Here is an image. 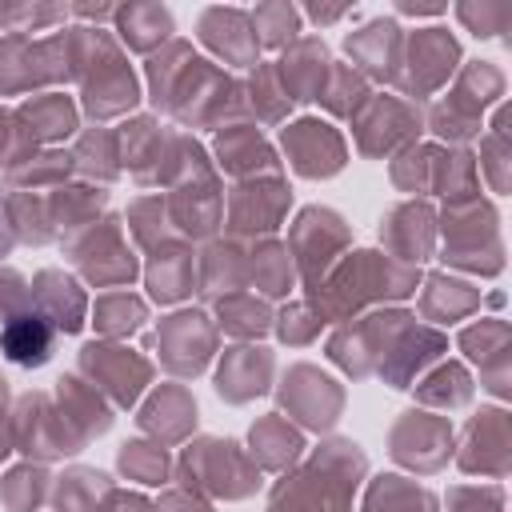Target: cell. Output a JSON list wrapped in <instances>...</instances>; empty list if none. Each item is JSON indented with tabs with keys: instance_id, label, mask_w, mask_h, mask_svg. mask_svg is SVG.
Returning a JSON list of instances; mask_svg holds the SVG:
<instances>
[{
	"instance_id": "cell-15",
	"label": "cell",
	"mask_w": 512,
	"mask_h": 512,
	"mask_svg": "<svg viewBox=\"0 0 512 512\" xmlns=\"http://www.w3.org/2000/svg\"><path fill=\"white\" fill-rule=\"evenodd\" d=\"M284 152H288L292 168L300 176H312V180L340 172L344 156H348L340 132L332 124H324V120H296V124H288L284 128Z\"/></svg>"
},
{
	"instance_id": "cell-28",
	"label": "cell",
	"mask_w": 512,
	"mask_h": 512,
	"mask_svg": "<svg viewBox=\"0 0 512 512\" xmlns=\"http://www.w3.org/2000/svg\"><path fill=\"white\" fill-rule=\"evenodd\" d=\"M140 428L152 432L156 444H176L196 428V400L180 384H160L140 408Z\"/></svg>"
},
{
	"instance_id": "cell-50",
	"label": "cell",
	"mask_w": 512,
	"mask_h": 512,
	"mask_svg": "<svg viewBox=\"0 0 512 512\" xmlns=\"http://www.w3.org/2000/svg\"><path fill=\"white\" fill-rule=\"evenodd\" d=\"M116 464H120V472L128 480H140V484H160L168 476V452H164V444L132 440V444L120 448Z\"/></svg>"
},
{
	"instance_id": "cell-27",
	"label": "cell",
	"mask_w": 512,
	"mask_h": 512,
	"mask_svg": "<svg viewBox=\"0 0 512 512\" xmlns=\"http://www.w3.org/2000/svg\"><path fill=\"white\" fill-rule=\"evenodd\" d=\"M216 152H220V168L240 180H256V172H272V176L280 172L276 152L252 124H224L216 136Z\"/></svg>"
},
{
	"instance_id": "cell-17",
	"label": "cell",
	"mask_w": 512,
	"mask_h": 512,
	"mask_svg": "<svg viewBox=\"0 0 512 512\" xmlns=\"http://www.w3.org/2000/svg\"><path fill=\"white\" fill-rule=\"evenodd\" d=\"M328 68H332V60H328L324 40H316V36H296V40L284 48L280 64H276V76H280V88H284L288 104L320 100V88H324V80H328Z\"/></svg>"
},
{
	"instance_id": "cell-24",
	"label": "cell",
	"mask_w": 512,
	"mask_h": 512,
	"mask_svg": "<svg viewBox=\"0 0 512 512\" xmlns=\"http://www.w3.org/2000/svg\"><path fill=\"white\" fill-rule=\"evenodd\" d=\"M32 312H40L56 332H80L84 328V292L60 268H44L32 280Z\"/></svg>"
},
{
	"instance_id": "cell-23",
	"label": "cell",
	"mask_w": 512,
	"mask_h": 512,
	"mask_svg": "<svg viewBox=\"0 0 512 512\" xmlns=\"http://www.w3.org/2000/svg\"><path fill=\"white\" fill-rule=\"evenodd\" d=\"M464 472H488L504 476L508 472V420L500 408H480L468 424L464 452H460Z\"/></svg>"
},
{
	"instance_id": "cell-54",
	"label": "cell",
	"mask_w": 512,
	"mask_h": 512,
	"mask_svg": "<svg viewBox=\"0 0 512 512\" xmlns=\"http://www.w3.org/2000/svg\"><path fill=\"white\" fill-rule=\"evenodd\" d=\"M456 16H460L476 36H496V32L508 28L512 8H508V4H480V8H476V4H460Z\"/></svg>"
},
{
	"instance_id": "cell-45",
	"label": "cell",
	"mask_w": 512,
	"mask_h": 512,
	"mask_svg": "<svg viewBox=\"0 0 512 512\" xmlns=\"http://www.w3.org/2000/svg\"><path fill=\"white\" fill-rule=\"evenodd\" d=\"M500 92H504V72H500L496 64H488V60L464 64L460 76H456V88H452V96L464 100V104L476 108V112H484Z\"/></svg>"
},
{
	"instance_id": "cell-31",
	"label": "cell",
	"mask_w": 512,
	"mask_h": 512,
	"mask_svg": "<svg viewBox=\"0 0 512 512\" xmlns=\"http://www.w3.org/2000/svg\"><path fill=\"white\" fill-rule=\"evenodd\" d=\"M144 280H148V292L160 304H172V300L188 296L192 292V248L188 244H156Z\"/></svg>"
},
{
	"instance_id": "cell-8",
	"label": "cell",
	"mask_w": 512,
	"mask_h": 512,
	"mask_svg": "<svg viewBox=\"0 0 512 512\" xmlns=\"http://www.w3.org/2000/svg\"><path fill=\"white\" fill-rule=\"evenodd\" d=\"M456 60H460V44L448 36V28H416V36L404 40L396 84L408 96H428L452 76Z\"/></svg>"
},
{
	"instance_id": "cell-37",
	"label": "cell",
	"mask_w": 512,
	"mask_h": 512,
	"mask_svg": "<svg viewBox=\"0 0 512 512\" xmlns=\"http://www.w3.org/2000/svg\"><path fill=\"white\" fill-rule=\"evenodd\" d=\"M72 172V156L68 152H36L24 148L8 160V184H20L24 192H40L44 184H60Z\"/></svg>"
},
{
	"instance_id": "cell-42",
	"label": "cell",
	"mask_w": 512,
	"mask_h": 512,
	"mask_svg": "<svg viewBox=\"0 0 512 512\" xmlns=\"http://www.w3.org/2000/svg\"><path fill=\"white\" fill-rule=\"evenodd\" d=\"M216 324L236 340H256V336H264L272 328V312H268L264 300H256L248 292H236V296L220 300V320Z\"/></svg>"
},
{
	"instance_id": "cell-62",
	"label": "cell",
	"mask_w": 512,
	"mask_h": 512,
	"mask_svg": "<svg viewBox=\"0 0 512 512\" xmlns=\"http://www.w3.org/2000/svg\"><path fill=\"white\" fill-rule=\"evenodd\" d=\"M396 12H412V16H440L448 12L444 4H396Z\"/></svg>"
},
{
	"instance_id": "cell-14",
	"label": "cell",
	"mask_w": 512,
	"mask_h": 512,
	"mask_svg": "<svg viewBox=\"0 0 512 512\" xmlns=\"http://www.w3.org/2000/svg\"><path fill=\"white\" fill-rule=\"evenodd\" d=\"M280 396H284V408L308 424V428H332L336 416H340V388L332 376H324L320 368L312 364H296L284 372V384H280Z\"/></svg>"
},
{
	"instance_id": "cell-33",
	"label": "cell",
	"mask_w": 512,
	"mask_h": 512,
	"mask_svg": "<svg viewBox=\"0 0 512 512\" xmlns=\"http://www.w3.org/2000/svg\"><path fill=\"white\" fill-rule=\"evenodd\" d=\"M116 28L128 48L152 56L172 40V12L160 4H128V8H116Z\"/></svg>"
},
{
	"instance_id": "cell-1",
	"label": "cell",
	"mask_w": 512,
	"mask_h": 512,
	"mask_svg": "<svg viewBox=\"0 0 512 512\" xmlns=\"http://www.w3.org/2000/svg\"><path fill=\"white\" fill-rule=\"evenodd\" d=\"M360 476L364 452L352 440H332L272 488L268 512H352V488Z\"/></svg>"
},
{
	"instance_id": "cell-51",
	"label": "cell",
	"mask_w": 512,
	"mask_h": 512,
	"mask_svg": "<svg viewBox=\"0 0 512 512\" xmlns=\"http://www.w3.org/2000/svg\"><path fill=\"white\" fill-rule=\"evenodd\" d=\"M460 348L480 360V364H500L504 368V348H508V328L500 320H480L460 332Z\"/></svg>"
},
{
	"instance_id": "cell-41",
	"label": "cell",
	"mask_w": 512,
	"mask_h": 512,
	"mask_svg": "<svg viewBox=\"0 0 512 512\" xmlns=\"http://www.w3.org/2000/svg\"><path fill=\"white\" fill-rule=\"evenodd\" d=\"M72 168H80L84 176H92V180H100V184L116 180V176H120V148H116V132H104V128L84 132V136H80V144H76V152H72Z\"/></svg>"
},
{
	"instance_id": "cell-60",
	"label": "cell",
	"mask_w": 512,
	"mask_h": 512,
	"mask_svg": "<svg viewBox=\"0 0 512 512\" xmlns=\"http://www.w3.org/2000/svg\"><path fill=\"white\" fill-rule=\"evenodd\" d=\"M68 12L72 16H84V20H116V8L112 4H96V8L92 4H72Z\"/></svg>"
},
{
	"instance_id": "cell-55",
	"label": "cell",
	"mask_w": 512,
	"mask_h": 512,
	"mask_svg": "<svg viewBox=\"0 0 512 512\" xmlns=\"http://www.w3.org/2000/svg\"><path fill=\"white\" fill-rule=\"evenodd\" d=\"M28 308H32V288L24 284V276L12 268H0V324Z\"/></svg>"
},
{
	"instance_id": "cell-12",
	"label": "cell",
	"mask_w": 512,
	"mask_h": 512,
	"mask_svg": "<svg viewBox=\"0 0 512 512\" xmlns=\"http://www.w3.org/2000/svg\"><path fill=\"white\" fill-rule=\"evenodd\" d=\"M156 348H160V360L168 372L196 376L216 348V324H208L204 312H176L160 324Z\"/></svg>"
},
{
	"instance_id": "cell-22",
	"label": "cell",
	"mask_w": 512,
	"mask_h": 512,
	"mask_svg": "<svg viewBox=\"0 0 512 512\" xmlns=\"http://www.w3.org/2000/svg\"><path fill=\"white\" fill-rule=\"evenodd\" d=\"M172 136L176 132H160L156 120L140 116V120H128L116 136V148H120V160L136 172L140 184H152V180H164V168H168V152H172Z\"/></svg>"
},
{
	"instance_id": "cell-47",
	"label": "cell",
	"mask_w": 512,
	"mask_h": 512,
	"mask_svg": "<svg viewBox=\"0 0 512 512\" xmlns=\"http://www.w3.org/2000/svg\"><path fill=\"white\" fill-rule=\"evenodd\" d=\"M416 392H420L424 404H436V408H460V404H468V396H472V380H468V372H464L460 364H440L432 376L420 380Z\"/></svg>"
},
{
	"instance_id": "cell-44",
	"label": "cell",
	"mask_w": 512,
	"mask_h": 512,
	"mask_svg": "<svg viewBox=\"0 0 512 512\" xmlns=\"http://www.w3.org/2000/svg\"><path fill=\"white\" fill-rule=\"evenodd\" d=\"M252 36L260 48H288L300 36V8L292 4H260L248 12Z\"/></svg>"
},
{
	"instance_id": "cell-53",
	"label": "cell",
	"mask_w": 512,
	"mask_h": 512,
	"mask_svg": "<svg viewBox=\"0 0 512 512\" xmlns=\"http://www.w3.org/2000/svg\"><path fill=\"white\" fill-rule=\"evenodd\" d=\"M272 328L280 332L284 344H308V340L320 336L324 320L312 312V304H288V308L280 312V320H272Z\"/></svg>"
},
{
	"instance_id": "cell-58",
	"label": "cell",
	"mask_w": 512,
	"mask_h": 512,
	"mask_svg": "<svg viewBox=\"0 0 512 512\" xmlns=\"http://www.w3.org/2000/svg\"><path fill=\"white\" fill-rule=\"evenodd\" d=\"M12 452V424H8V380L0 376V460Z\"/></svg>"
},
{
	"instance_id": "cell-34",
	"label": "cell",
	"mask_w": 512,
	"mask_h": 512,
	"mask_svg": "<svg viewBox=\"0 0 512 512\" xmlns=\"http://www.w3.org/2000/svg\"><path fill=\"white\" fill-rule=\"evenodd\" d=\"M288 96L280 88L276 64H256L244 84H236V112H252L256 124H276L288 112Z\"/></svg>"
},
{
	"instance_id": "cell-63",
	"label": "cell",
	"mask_w": 512,
	"mask_h": 512,
	"mask_svg": "<svg viewBox=\"0 0 512 512\" xmlns=\"http://www.w3.org/2000/svg\"><path fill=\"white\" fill-rule=\"evenodd\" d=\"M12 248V224H8V216H4V208H0V256Z\"/></svg>"
},
{
	"instance_id": "cell-35",
	"label": "cell",
	"mask_w": 512,
	"mask_h": 512,
	"mask_svg": "<svg viewBox=\"0 0 512 512\" xmlns=\"http://www.w3.org/2000/svg\"><path fill=\"white\" fill-rule=\"evenodd\" d=\"M248 444H252L256 468H288V464L300 456V448H304L300 432H296L288 420H280V412L256 420L252 432H248Z\"/></svg>"
},
{
	"instance_id": "cell-39",
	"label": "cell",
	"mask_w": 512,
	"mask_h": 512,
	"mask_svg": "<svg viewBox=\"0 0 512 512\" xmlns=\"http://www.w3.org/2000/svg\"><path fill=\"white\" fill-rule=\"evenodd\" d=\"M248 280L268 296H284L296 280V264H292L288 248L276 244V240H260L248 252Z\"/></svg>"
},
{
	"instance_id": "cell-21",
	"label": "cell",
	"mask_w": 512,
	"mask_h": 512,
	"mask_svg": "<svg viewBox=\"0 0 512 512\" xmlns=\"http://www.w3.org/2000/svg\"><path fill=\"white\" fill-rule=\"evenodd\" d=\"M12 124H16V140H20V152H24V148H36V144L64 140L76 128V108L60 92H36L32 100L20 104Z\"/></svg>"
},
{
	"instance_id": "cell-5",
	"label": "cell",
	"mask_w": 512,
	"mask_h": 512,
	"mask_svg": "<svg viewBox=\"0 0 512 512\" xmlns=\"http://www.w3.org/2000/svg\"><path fill=\"white\" fill-rule=\"evenodd\" d=\"M168 112L188 128H208V124L224 128V116H236V84L212 60L196 56L188 64Z\"/></svg>"
},
{
	"instance_id": "cell-32",
	"label": "cell",
	"mask_w": 512,
	"mask_h": 512,
	"mask_svg": "<svg viewBox=\"0 0 512 512\" xmlns=\"http://www.w3.org/2000/svg\"><path fill=\"white\" fill-rule=\"evenodd\" d=\"M248 284V252H240L236 244H208V252L200 256V296H236Z\"/></svg>"
},
{
	"instance_id": "cell-57",
	"label": "cell",
	"mask_w": 512,
	"mask_h": 512,
	"mask_svg": "<svg viewBox=\"0 0 512 512\" xmlns=\"http://www.w3.org/2000/svg\"><path fill=\"white\" fill-rule=\"evenodd\" d=\"M156 512H212L204 500H196V496H188V492H172L164 504H156Z\"/></svg>"
},
{
	"instance_id": "cell-9",
	"label": "cell",
	"mask_w": 512,
	"mask_h": 512,
	"mask_svg": "<svg viewBox=\"0 0 512 512\" xmlns=\"http://www.w3.org/2000/svg\"><path fill=\"white\" fill-rule=\"evenodd\" d=\"M12 448H20V452H28L36 460H56V456L80 452V444L68 432L60 408H52L44 392H28L20 400L16 420H12Z\"/></svg>"
},
{
	"instance_id": "cell-59",
	"label": "cell",
	"mask_w": 512,
	"mask_h": 512,
	"mask_svg": "<svg viewBox=\"0 0 512 512\" xmlns=\"http://www.w3.org/2000/svg\"><path fill=\"white\" fill-rule=\"evenodd\" d=\"M12 140H16V124H12V116L0 108V164L12 160Z\"/></svg>"
},
{
	"instance_id": "cell-4",
	"label": "cell",
	"mask_w": 512,
	"mask_h": 512,
	"mask_svg": "<svg viewBox=\"0 0 512 512\" xmlns=\"http://www.w3.org/2000/svg\"><path fill=\"white\" fill-rule=\"evenodd\" d=\"M68 256L84 272V280H92L96 288H120L140 272L116 216H104L100 224H88L84 232H76L68 240Z\"/></svg>"
},
{
	"instance_id": "cell-48",
	"label": "cell",
	"mask_w": 512,
	"mask_h": 512,
	"mask_svg": "<svg viewBox=\"0 0 512 512\" xmlns=\"http://www.w3.org/2000/svg\"><path fill=\"white\" fill-rule=\"evenodd\" d=\"M48 492V472L40 464H20L0 480V500L12 512H32Z\"/></svg>"
},
{
	"instance_id": "cell-36",
	"label": "cell",
	"mask_w": 512,
	"mask_h": 512,
	"mask_svg": "<svg viewBox=\"0 0 512 512\" xmlns=\"http://www.w3.org/2000/svg\"><path fill=\"white\" fill-rule=\"evenodd\" d=\"M192 60H196L192 44L188 40H176V36L160 52L148 56V96H152V104L160 112H168V104H172V96H176V88H180V80H184V72H188Z\"/></svg>"
},
{
	"instance_id": "cell-16",
	"label": "cell",
	"mask_w": 512,
	"mask_h": 512,
	"mask_svg": "<svg viewBox=\"0 0 512 512\" xmlns=\"http://www.w3.org/2000/svg\"><path fill=\"white\" fill-rule=\"evenodd\" d=\"M164 212H168V220L176 224L180 236L204 240L224 224V192H220L216 176L192 180V184L172 188V200H164Z\"/></svg>"
},
{
	"instance_id": "cell-56",
	"label": "cell",
	"mask_w": 512,
	"mask_h": 512,
	"mask_svg": "<svg viewBox=\"0 0 512 512\" xmlns=\"http://www.w3.org/2000/svg\"><path fill=\"white\" fill-rule=\"evenodd\" d=\"M448 504H452V512H500L504 492H500V484H492V488H452Z\"/></svg>"
},
{
	"instance_id": "cell-20",
	"label": "cell",
	"mask_w": 512,
	"mask_h": 512,
	"mask_svg": "<svg viewBox=\"0 0 512 512\" xmlns=\"http://www.w3.org/2000/svg\"><path fill=\"white\" fill-rule=\"evenodd\" d=\"M348 56L360 76L372 80H396L400 76V56H404V32L396 20H372L360 32L348 36Z\"/></svg>"
},
{
	"instance_id": "cell-26",
	"label": "cell",
	"mask_w": 512,
	"mask_h": 512,
	"mask_svg": "<svg viewBox=\"0 0 512 512\" xmlns=\"http://www.w3.org/2000/svg\"><path fill=\"white\" fill-rule=\"evenodd\" d=\"M56 400H60V416H64V424H68V432L76 436L80 448H84L92 436L108 432L112 408H108L104 396H100L92 384H84L80 376H60V380H56Z\"/></svg>"
},
{
	"instance_id": "cell-29",
	"label": "cell",
	"mask_w": 512,
	"mask_h": 512,
	"mask_svg": "<svg viewBox=\"0 0 512 512\" xmlns=\"http://www.w3.org/2000/svg\"><path fill=\"white\" fill-rule=\"evenodd\" d=\"M52 340H56V328L40 316V312H20V316H8L0 324V356L20 364V368H40L48 364L52 356Z\"/></svg>"
},
{
	"instance_id": "cell-38",
	"label": "cell",
	"mask_w": 512,
	"mask_h": 512,
	"mask_svg": "<svg viewBox=\"0 0 512 512\" xmlns=\"http://www.w3.org/2000/svg\"><path fill=\"white\" fill-rule=\"evenodd\" d=\"M112 484L96 468H68L56 480V512H100Z\"/></svg>"
},
{
	"instance_id": "cell-6",
	"label": "cell",
	"mask_w": 512,
	"mask_h": 512,
	"mask_svg": "<svg viewBox=\"0 0 512 512\" xmlns=\"http://www.w3.org/2000/svg\"><path fill=\"white\" fill-rule=\"evenodd\" d=\"M344 244H348V228H344V220H340L332 208H304V212L296 216L288 256H292L296 272L304 276V284L312 288V284L324 280V272L340 260Z\"/></svg>"
},
{
	"instance_id": "cell-2",
	"label": "cell",
	"mask_w": 512,
	"mask_h": 512,
	"mask_svg": "<svg viewBox=\"0 0 512 512\" xmlns=\"http://www.w3.org/2000/svg\"><path fill=\"white\" fill-rule=\"evenodd\" d=\"M180 480L188 488H204V492L224 496V500H244V496H252L260 488V468H256V460H248L240 452L236 440L204 436V440L184 448Z\"/></svg>"
},
{
	"instance_id": "cell-19",
	"label": "cell",
	"mask_w": 512,
	"mask_h": 512,
	"mask_svg": "<svg viewBox=\"0 0 512 512\" xmlns=\"http://www.w3.org/2000/svg\"><path fill=\"white\" fill-rule=\"evenodd\" d=\"M200 40L224 60V64H236V68H256L260 60V44L252 36V24H248V12L240 8H204L200 12Z\"/></svg>"
},
{
	"instance_id": "cell-52",
	"label": "cell",
	"mask_w": 512,
	"mask_h": 512,
	"mask_svg": "<svg viewBox=\"0 0 512 512\" xmlns=\"http://www.w3.org/2000/svg\"><path fill=\"white\" fill-rule=\"evenodd\" d=\"M64 16H68V8H60V4H4L0 8V28L16 32V36H28V32H40V28L64 20Z\"/></svg>"
},
{
	"instance_id": "cell-61",
	"label": "cell",
	"mask_w": 512,
	"mask_h": 512,
	"mask_svg": "<svg viewBox=\"0 0 512 512\" xmlns=\"http://www.w3.org/2000/svg\"><path fill=\"white\" fill-rule=\"evenodd\" d=\"M352 8L344 4V8H308V16L316 20V24H336V20H344Z\"/></svg>"
},
{
	"instance_id": "cell-25",
	"label": "cell",
	"mask_w": 512,
	"mask_h": 512,
	"mask_svg": "<svg viewBox=\"0 0 512 512\" xmlns=\"http://www.w3.org/2000/svg\"><path fill=\"white\" fill-rule=\"evenodd\" d=\"M268 376H272V352L256 344H240L224 352L220 372H216V392L232 404H244L268 388Z\"/></svg>"
},
{
	"instance_id": "cell-18",
	"label": "cell",
	"mask_w": 512,
	"mask_h": 512,
	"mask_svg": "<svg viewBox=\"0 0 512 512\" xmlns=\"http://www.w3.org/2000/svg\"><path fill=\"white\" fill-rule=\"evenodd\" d=\"M80 92H84V108L96 120H112V116L128 112L140 100V88H136V76H132L128 60H124V52H112L108 60H100L80 80Z\"/></svg>"
},
{
	"instance_id": "cell-43",
	"label": "cell",
	"mask_w": 512,
	"mask_h": 512,
	"mask_svg": "<svg viewBox=\"0 0 512 512\" xmlns=\"http://www.w3.org/2000/svg\"><path fill=\"white\" fill-rule=\"evenodd\" d=\"M368 80L352 68V64H332L328 68V80L320 88V100L332 116H356L364 104H368Z\"/></svg>"
},
{
	"instance_id": "cell-11",
	"label": "cell",
	"mask_w": 512,
	"mask_h": 512,
	"mask_svg": "<svg viewBox=\"0 0 512 512\" xmlns=\"http://www.w3.org/2000/svg\"><path fill=\"white\" fill-rule=\"evenodd\" d=\"M352 124L360 152L380 156L400 144H412V136L420 132V112L400 96H368V104L352 116Z\"/></svg>"
},
{
	"instance_id": "cell-40",
	"label": "cell",
	"mask_w": 512,
	"mask_h": 512,
	"mask_svg": "<svg viewBox=\"0 0 512 512\" xmlns=\"http://www.w3.org/2000/svg\"><path fill=\"white\" fill-rule=\"evenodd\" d=\"M364 512H436V500L424 488L408 484L404 476H380L368 488Z\"/></svg>"
},
{
	"instance_id": "cell-30",
	"label": "cell",
	"mask_w": 512,
	"mask_h": 512,
	"mask_svg": "<svg viewBox=\"0 0 512 512\" xmlns=\"http://www.w3.org/2000/svg\"><path fill=\"white\" fill-rule=\"evenodd\" d=\"M108 204V192L104 188H92V184H80V188H56L48 196V220H52V232L72 240L76 232H84L88 224H96V212Z\"/></svg>"
},
{
	"instance_id": "cell-49",
	"label": "cell",
	"mask_w": 512,
	"mask_h": 512,
	"mask_svg": "<svg viewBox=\"0 0 512 512\" xmlns=\"http://www.w3.org/2000/svg\"><path fill=\"white\" fill-rule=\"evenodd\" d=\"M476 304V292L468 284H456L448 276H432L424 288V312L436 316L440 324H452L460 312H468Z\"/></svg>"
},
{
	"instance_id": "cell-10",
	"label": "cell",
	"mask_w": 512,
	"mask_h": 512,
	"mask_svg": "<svg viewBox=\"0 0 512 512\" xmlns=\"http://www.w3.org/2000/svg\"><path fill=\"white\" fill-rule=\"evenodd\" d=\"M288 184L280 176H268V180H244L232 188L228 196V232L232 236H268L280 228L284 212H288Z\"/></svg>"
},
{
	"instance_id": "cell-46",
	"label": "cell",
	"mask_w": 512,
	"mask_h": 512,
	"mask_svg": "<svg viewBox=\"0 0 512 512\" xmlns=\"http://www.w3.org/2000/svg\"><path fill=\"white\" fill-rule=\"evenodd\" d=\"M140 320H144V304H140L136 296H128L124 288L104 292V296L96 300V308H92V324H96L104 336H128V332L140 328Z\"/></svg>"
},
{
	"instance_id": "cell-13",
	"label": "cell",
	"mask_w": 512,
	"mask_h": 512,
	"mask_svg": "<svg viewBox=\"0 0 512 512\" xmlns=\"http://www.w3.org/2000/svg\"><path fill=\"white\" fill-rule=\"evenodd\" d=\"M392 456L412 472H436L452 456V428L432 412H404L392 428Z\"/></svg>"
},
{
	"instance_id": "cell-3",
	"label": "cell",
	"mask_w": 512,
	"mask_h": 512,
	"mask_svg": "<svg viewBox=\"0 0 512 512\" xmlns=\"http://www.w3.org/2000/svg\"><path fill=\"white\" fill-rule=\"evenodd\" d=\"M444 260L456 268L472 272H500V236H496V212L480 204L476 196L468 200H448L444 212Z\"/></svg>"
},
{
	"instance_id": "cell-7",
	"label": "cell",
	"mask_w": 512,
	"mask_h": 512,
	"mask_svg": "<svg viewBox=\"0 0 512 512\" xmlns=\"http://www.w3.org/2000/svg\"><path fill=\"white\" fill-rule=\"evenodd\" d=\"M80 372L92 376V388L104 396H112V404L128 408L136 404V396L144 392V384L152 380V368L144 356H136L132 348H120L112 340L100 344H84L80 348Z\"/></svg>"
}]
</instances>
